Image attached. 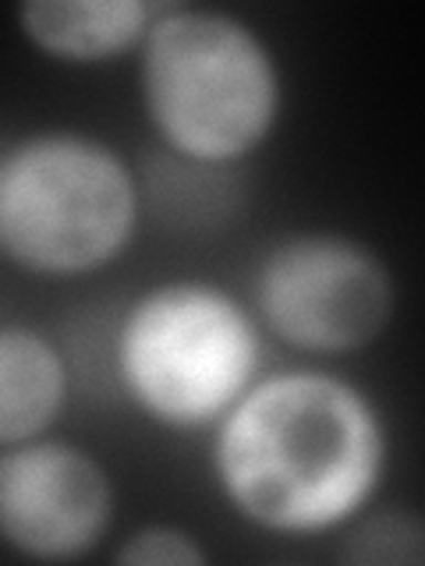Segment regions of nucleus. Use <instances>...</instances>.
Segmentation results:
<instances>
[{
    "instance_id": "6e6552de",
    "label": "nucleus",
    "mask_w": 425,
    "mask_h": 566,
    "mask_svg": "<svg viewBox=\"0 0 425 566\" xmlns=\"http://www.w3.org/2000/svg\"><path fill=\"white\" fill-rule=\"evenodd\" d=\"M68 389V361L43 329L0 323V450L46 436Z\"/></svg>"
},
{
    "instance_id": "f03ea898",
    "label": "nucleus",
    "mask_w": 425,
    "mask_h": 566,
    "mask_svg": "<svg viewBox=\"0 0 425 566\" xmlns=\"http://www.w3.org/2000/svg\"><path fill=\"white\" fill-rule=\"evenodd\" d=\"M138 93L170 153L224 167L273 135L283 75L270 43L245 18L217 8H159L138 46Z\"/></svg>"
},
{
    "instance_id": "1a4fd4ad",
    "label": "nucleus",
    "mask_w": 425,
    "mask_h": 566,
    "mask_svg": "<svg viewBox=\"0 0 425 566\" xmlns=\"http://www.w3.org/2000/svg\"><path fill=\"white\" fill-rule=\"evenodd\" d=\"M348 535L336 559L351 566H422L425 563V524L412 510L359 513L344 524Z\"/></svg>"
},
{
    "instance_id": "39448f33",
    "label": "nucleus",
    "mask_w": 425,
    "mask_h": 566,
    "mask_svg": "<svg viewBox=\"0 0 425 566\" xmlns=\"http://www.w3.org/2000/svg\"><path fill=\"white\" fill-rule=\"evenodd\" d=\"M252 301L256 318L277 340L336 358L380 340L397 291L376 248L333 230H301L266 248Z\"/></svg>"
},
{
    "instance_id": "9d476101",
    "label": "nucleus",
    "mask_w": 425,
    "mask_h": 566,
    "mask_svg": "<svg viewBox=\"0 0 425 566\" xmlns=\"http://www.w3.org/2000/svg\"><path fill=\"white\" fill-rule=\"evenodd\" d=\"M124 566H206L209 553L191 531L177 524H146L132 531L114 553Z\"/></svg>"
},
{
    "instance_id": "f257e3e1",
    "label": "nucleus",
    "mask_w": 425,
    "mask_h": 566,
    "mask_svg": "<svg viewBox=\"0 0 425 566\" xmlns=\"http://www.w3.org/2000/svg\"><path fill=\"white\" fill-rule=\"evenodd\" d=\"M212 471L248 524L309 538L344 527L386 474V424L359 386L315 368L256 379L217 421Z\"/></svg>"
},
{
    "instance_id": "0eeeda50",
    "label": "nucleus",
    "mask_w": 425,
    "mask_h": 566,
    "mask_svg": "<svg viewBox=\"0 0 425 566\" xmlns=\"http://www.w3.org/2000/svg\"><path fill=\"white\" fill-rule=\"evenodd\" d=\"M164 4L149 0H25L18 29L25 40L64 64H103L142 46Z\"/></svg>"
},
{
    "instance_id": "20e7f679",
    "label": "nucleus",
    "mask_w": 425,
    "mask_h": 566,
    "mask_svg": "<svg viewBox=\"0 0 425 566\" xmlns=\"http://www.w3.org/2000/svg\"><path fill=\"white\" fill-rule=\"evenodd\" d=\"M114 361L142 415L167 429H203L256 382L259 318L209 280H167L124 308Z\"/></svg>"
},
{
    "instance_id": "423d86ee",
    "label": "nucleus",
    "mask_w": 425,
    "mask_h": 566,
    "mask_svg": "<svg viewBox=\"0 0 425 566\" xmlns=\"http://www.w3.org/2000/svg\"><path fill=\"white\" fill-rule=\"evenodd\" d=\"M114 482L68 439H29L0 450V542L40 563L89 556L114 521Z\"/></svg>"
},
{
    "instance_id": "7ed1b4c3",
    "label": "nucleus",
    "mask_w": 425,
    "mask_h": 566,
    "mask_svg": "<svg viewBox=\"0 0 425 566\" xmlns=\"http://www.w3.org/2000/svg\"><path fill=\"white\" fill-rule=\"evenodd\" d=\"M138 181L111 142L35 132L0 153V255L32 276H85L138 230Z\"/></svg>"
}]
</instances>
